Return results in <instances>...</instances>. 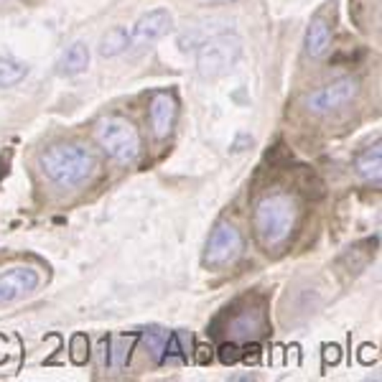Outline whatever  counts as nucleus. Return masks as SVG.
Wrapping results in <instances>:
<instances>
[{
  "instance_id": "obj_1",
  "label": "nucleus",
  "mask_w": 382,
  "mask_h": 382,
  "mask_svg": "<svg viewBox=\"0 0 382 382\" xmlns=\"http://www.w3.org/2000/svg\"><path fill=\"white\" fill-rule=\"evenodd\" d=\"M39 168L57 186L72 189V186L90 181L97 163H94V156L87 148H82V145L57 143V145L46 148L39 156Z\"/></svg>"
},
{
  "instance_id": "obj_2",
  "label": "nucleus",
  "mask_w": 382,
  "mask_h": 382,
  "mask_svg": "<svg viewBox=\"0 0 382 382\" xmlns=\"http://www.w3.org/2000/svg\"><path fill=\"white\" fill-rule=\"evenodd\" d=\"M252 225H255V234L263 248H278L288 240V234L296 225V201L288 194H268L255 207Z\"/></svg>"
},
{
  "instance_id": "obj_3",
  "label": "nucleus",
  "mask_w": 382,
  "mask_h": 382,
  "mask_svg": "<svg viewBox=\"0 0 382 382\" xmlns=\"http://www.w3.org/2000/svg\"><path fill=\"white\" fill-rule=\"evenodd\" d=\"M240 54H242V41L234 34L212 36V39L199 43V54H197L199 74L204 79L225 77L227 72H232Z\"/></svg>"
},
{
  "instance_id": "obj_4",
  "label": "nucleus",
  "mask_w": 382,
  "mask_h": 382,
  "mask_svg": "<svg viewBox=\"0 0 382 382\" xmlns=\"http://www.w3.org/2000/svg\"><path fill=\"white\" fill-rule=\"evenodd\" d=\"M97 141L110 158L120 163H133L141 153V135L133 123L123 117H108L97 125Z\"/></svg>"
},
{
  "instance_id": "obj_5",
  "label": "nucleus",
  "mask_w": 382,
  "mask_h": 382,
  "mask_svg": "<svg viewBox=\"0 0 382 382\" xmlns=\"http://www.w3.org/2000/svg\"><path fill=\"white\" fill-rule=\"evenodd\" d=\"M242 234L240 230L230 222H222L217 225V230L209 234L207 250H204V265L207 268H225L232 265L234 260L242 255Z\"/></svg>"
},
{
  "instance_id": "obj_6",
  "label": "nucleus",
  "mask_w": 382,
  "mask_h": 382,
  "mask_svg": "<svg viewBox=\"0 0 382 382\" xmlns=\"http://www.w3.org/2000/svg\"><path fill=\"white\" fill-rule=\"evenodd\" d=\"M357 94H359L357 79H354V77H341L336 82L311 92L306 97V105L311 112H316V115H326V112H334V110L349 105Z\"/></svg>"
},
{
  "instance_id": "obj_7",
  "label": "nucleus",
  "mask_w": 382,
  "mask_h": 382,
  "mask_svg": "<svg viewBox=\"0 0 382 382\" xmlns=\"http://www.w3.org/2000/svg\"><path fill=\"white\" fill-rule=\"evenodd\" d=\"M39 285V273L28 265L8 268L0 273V303L21 299L26 293H31Z\"/></svg>"
},
{
  "instance_id": "obj_8",
  "label": "nucleus",
  "mask_w": 382,
  "mask_h": 382,
  "mask_svg": "<svg viewBox=\"0 0 382 382\" xmlns=\"http://www.w3.org/2000/svg\"><path fill=\"white\" fill-rule=\"evenodd\" d=\"M171 28H174V16L166 8H156L150 10V13H145L135 23V28L130 31V41L135 46H145V43H153L158 39H163Z\"/></svg>"
},
{
  "instance_id": "obj_9",
  "label": "nucleus",
  "mask_w": 382,
  "mask_h": 382,
  "mask_svg": "<svg viewBox=\"0 0 382 382\" xmlns=\"http://www.w3.org/2000/svg\"><path fill=\"white\" fill-rule=\"evenodd\" d=\"M176 112H179V108H176L174 94H168V92L153 94V100H150V125H153L156 138H166L174 130Z\"/></svg>"
},
{
  "instance_id": "obj_10",
  "label": "nucleus",
  "mask_w": 382,
  "mask_h": 382,
  "mask_svg": "<svg viewBox=\"0 0 382 382\" xmlns=\"http://www.w3.org/2000/svg\"><path fill=\"white\" fill-rule=\"evenodd\" d=\"M230 332H232L234 339H258L260 334L265 332V314L258 311V308H248V311H242L232 319V324H230Z\"/></svg>"
},
{
  "instance_id": "obj_11",
  "label": "nucleus",
  "mask_w": 382,
  "mask_h": 382,
  "mask_svg": "<svg viewBox=\"0 0 382 382\" xmlns=\"http://www.w3.org/2000/svg\"><path fill=\"white\" fill-rule=\"evenodd\" d=\"M332 49V28L324 18H314L306 28V54L311 59H324Z\"/></svg>"
},
{
  "instance_id": "obj_12",
  "label": "nucleus",
  "mask_w": 382,
  "mask_h": 382,
  "mask_svg": "<svg viewBox=\"0 0 382 382\" xmlns=\"http://www.w3.org/2000/svg\"><path fill=\"white\" fill-rule=\"evenodd\" d=\"M87 67H90V49H87V43L77 41L61 54V59H59L57 64V72L64 77H74V74H82Z\"/></svg>"
},
{
  "instance_id": "obj_13",
  "label": "nucleus",
  "mask_w": 382,
  "mask_h": 382,
  "mask_svg": "<svg viewBox=\"0 0 382 382\" xmlns=\"http://www.w3.org/2000/svg\"><path fill=\"white\" fill-rule=\"evenodd\" d=\"M359 176H365L370 181L380 183V174H382V150H380V143H374L372 148H365L362 153L357 156L354 161Z\"/></svg>"
},
{
  "instance_id": "obj_14",
  "label": "nucleus",
  "mask_w": 382,
  "mask_h": 382,
  "mask_svg": "<svg viewBox=\"0 0 382 382\" xmlns=\"http://www.w3.org/2000/svg\"><path fill=\"white\" fill-rule=\"evenodd\" d=\"M128 46H133V41H130V31L128 28H110L108 34L102 36V43H100V54L105 59L110 57H117V54H123Z\"/></svg>"
},
{
  "instance_id": "obj_15",
  "label": "nucleus",
  "mask_w": 382,
  "mask_h": 382,
  "mask_svg": "<svg viewBox=\"0 0 382 382\" xmlns=\"http://www.w3.org/2000/svg\"><path fill=\"white\" fill-rule=\"evenodd\" d=\"M135 336H112L108 344V365L112 370H123L130 359V352H133Z\"/></svg>"
},
{
  "instance_id": "obj_16",
  "label": "nucleus",
  "mask_w": 382,
  "mask_h": 382,
  "mask_svg": "<svg viewBox=\"0 0 382 382\" xmlns=\"http://www.w3.org/2000/svg\"><path fill=\"white\" fill-rule=\"evenodd\" d=\"M28 67L18 59H0V87H13L21 79H26Z\"/></svg>"
},
{
  "instance_id": "obj_17",
  "label": "nucleus",
  "mask_w": 382,
  "mask_h": 382,
  "mask_svg": "<svg viewBox=\"0 0 382 382\" xmlns=\"http://www.w3.org/2000/svg\"><path fill=\"white\" fill-rule=\"evenodd\" d=\"M166 339H168V332H161V329H150V332L143 334V344H145V352L150 354V359L161 362Z\"/></svg>"
},
{
  "instance_id": "obj_18",
  "label": "nucleus",
  "mask_w": 382,
  "mask_h": 382,
  "mask_svg": "<svg viewBox=\"0 0 382 382\" xmlns=\"http://www.w3.org/2000/svg\"><path fill=\"white\" fill-rule=\"evenodd\" d=\"M186 359H189V352L183 349V336L181 334H168L161 362H186Z\"/></svg>"
},
{
  "instance_id": "obj_19",
  "label": "nucleus",
  "mask_w": 382,
  "mask_h": 382,
  "mask_svg": "<svg viewBox=\"0 0 382 382\" xmlns=\"http://www.w3.org/2000/svg\"><path fill=\"white\" fill-rule=\"evenodd\" d=\"M240 354L242 352L237 344H222V347H219V359H222L225 365H234V362L240 359Z\"/></svg>"
},
{
  "instance_id": "obj_20",
  "label": "nucleus",
  "mask_w": 382,
  "mask_h": 382,
  "mask_svg": "<svg viewBox=\"0 0 382 382\" xmlns=\"http://www.w3.org/2000/svg\"><path fill=\"white\" fill-rule=\"evenodd\" d=\"M72 344H74V354H72V359H74V362H84L82 347L87 344V339H84V336H74V341H72Z\"/></svg>"
},
{
  "instance_id": "obj_21",
  "label": "nucleus",
  "mask_w": 382,
  "mask_h": 382,
  "mask_svg": "<svg viewBox=\"0 0 382 382\" xmlns=\"http://www.w3.org/2000/svg\"><path fill=\"white\" fill-rule=\"evenodd\" d=\"M326 359H332V362L339 359V347H336V344H334V347H326Z\"/></svg>"
},
{
  "instance_id": "obj_22",
  "label": "nucleus",
  "mask_w": 382,
  "mask_h": 382,
  "mask_svg": "<svg viewBox=\"0 0 382 382\" xmlns=\"http://www.w3.org/2000/svg\"><path fill=\"white\" fill-rule=\"evenodd\" d=\"M209 3H227V0H209Z\"/></svg>"
}]
</instances>
